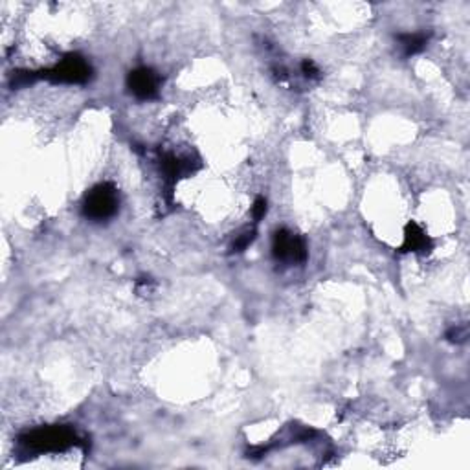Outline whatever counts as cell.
I'll return each mask as SVG.
<instances>
[{
    "label": "cell",
    "mask_w": 470,
    "mask_h": 470,
    "mask_svg": "<svg viewBox=\"0 0 470 470\" xmlns=\"http://www.w3.org/2000/svg\"><path fill=\"white\" fill-rule=\"evenodd\" d=\"M22 444L35 452H59L75 444V433L66 426H50L33 430L21 439Z\"/></svg>",
    "instance_id": "cell-1"
},
{
    "label": "cell",
    "mask_w": 470,
    "mask_h": 470,
    "mask_svg": "<svg viewBox=\"0 0 470 470\" xmlns=\"http://www.w3.org/2000/svg\"><path fill=\"white\" fill-rule=\"evenodd\" d=\"M118 191L116 187L109 182H103L100 186L86 193L85 203H83V214L92 220L111 219L118 209Z\"/></svg>",
    "instance_id": "cell-2"
},
{
    "label": "cell",
    "mask_w": 470,
    "mask_h": 470,
    "mask_svg": "<svg viewBox=\"0 0 470 470\" xmlns=\"http://www.w3.org/2000/svg\"><path fill=\"white\" fill-rule=\"evenodd\" d=\"M91 64L79 55H66L63 61H59L54 68L44 72V77L55 81V83H85L91 77Z\"/></svg>",
    "instance_id": "cell-3"
},
{
    "label": "cell",
    "mask_w": 470,
    "mask_h": 470,
    "mask_svg": "<svg viewBox=\"0 0 470 470\" xmlns=\"http://www.w3.org/2000/svg\"><path fill=\"white\" fill-rule=\"evenodd\" d=\"M272 250L276 259L289 263H301L307 257V248L301 237L289 230H279L274 235Z\"/></svg>",
    "instance_id": "cell-4"
},
{
    "label": "cell",
    "mask_w": 470,
    "mask_h": 470,
    "mask_svg": "<svg viewBox=\"0 0 470 470\" xmlns=\"http://www.w3.org/2000/svg\"><path fill=\"white\" fill-rule=\"evenodd\" d=\"M127 85L134 96L138 100H153L158 96V86H160V77L151 68H136L133 70L127 77Z\"/></svg>",
    "instance_id": "cell-5"
},
{
    "label": "cell",
    "mask_w": 470,
    "mask_h": 470,
    "mask_svg": "<svg viewBox=\"0 0 470 470\" xmlns=\"http://www.w3.org/2000/svg\"><path fill=\"white\" fill-rule=\"evenodd\" d=\"M430 246V239L428 235L424 234L421 226L415 225V223H410L406 226V232H404V245H402V250L404 252H421L426 250Z\"/></svg>",
    "instance_id": "cell-6"
},
{
    "label": "cell",
    "mask_w": 470,
    "mask_h": 470,
    "mask_svg": "<svg viewBox=\"0 0 470 470\" xmlns=\"http://www.w3.org/2000/svg\"><path fill=\"white\" fill-rule=\"evenodd\" d=\"M399 41H401V46L404 48V54L413 55L419 54V52L424 48V44H426V35H422V33H408V35H401Z\"/></svg>",
    "instance_id": "cell-7"
},
{
    "label": "cell",
    "mask_w": 470,
    "mask_h": 470,
    "mask_svg": "<svg viewBox=\"0 0 470 470\" xmlns=\"http://www.w3.org/2000/svg\"><path fill=\"white\" fill-rule=\"evenodd\" d=\"M254 237H256V232H254V230H246L245 234L237 235V239H235L234 245H232V250H234V252L246 250V248L252 245Z\"/></svg>",
    "instance_id": "cell-8"
},
{
    "label": "cell",
    "mask_w": 470,
    "mask_h": 470,
    "mask_svg": "<svg viewBox=\"0 0 470 470\" xmlns=\"http://www.w3.org/2000/svg\"><path fill=\"white\" fill-rule=\"evenodd\" d=\"M265 214H267V200L263 197L256 198V203L252 206V217L257 223V220H261L265 217Z\"/></svg>",
    "instance_id": "cell-9"
},
{
    "label": "cell",
    "mask_w": 470,
    "mask_h": 470,
    "mask_svg": "<svg viewBox=\"0 0 470 470\" xmlns=\"http://www.w3.org/2000/svg\"><path fill=\"white\" fill-rule=\"evenodd\" d=\"M449 338L452 342H463L467 338V327H454V329L449 332Z\"/></svg>",
    "instance_id": "cell-10"
},
{
    "label": "cell",
    "mask_w": 470,
    "mask_h": 470,
    "mask_svg": "<svg viewBox=\"0 0 470 470\" xmlns=\"http://www.w3.org/2000/svg\"><path fill=\"white\" fill-rule=\"evenodd\" d=\"M301 68H303V74L307 75V77H318V74H320V70L316 68V64L312 63V61H305V63L301 64Z\"/></svg>",
    "instance_id": "cell-11"
}]
</instances>
